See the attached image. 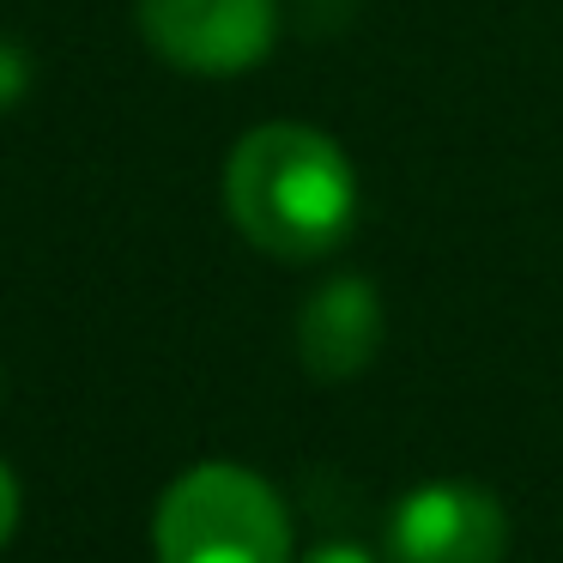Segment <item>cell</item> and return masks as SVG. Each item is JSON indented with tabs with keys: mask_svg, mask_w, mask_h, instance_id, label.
<instances>
[{
	"mask_svg": "<svg viewBox=\"0 0 563 563\" xmlns=\"http://www.w3.org/2000/svg\"><path fill=\"white\" fill-rule=\"evenodd\" d=\"M382 551H388V563H503L509 515L485 485L430 478L394 503Z\"/></svg>",
	"mask_w": 563,
	"mask_h": 563,
	"instance_id": "obj_4",
	"label": "cell"
},
{
	"mask_svg": "<svg viewBox=\"0 0 563 563\" xmlns=\"http://www.w3.org/2000/svg\"><path fill=\"white\" fill-rule=\"evenodd\" d=\"M158 563H297L291 509L243 461H195L152 509Z\"/></svg>",
	"mask_w": 563,
	"mask_h": 563,
	"instance_id": "obj_2",
	"label": "cell"
},
{
	"mask_svg": "<svg viewBox=\"0 0 563 563\" xmlns=\"http://www.w3.org/2000/svg\"><path fill=\"white\" fill-rule=\"evenodd\" d=\"M13 533H19V478H13V466L0 461V551L13 545Z\"/></svg>",
	"mask_w": 563,
	"mask_h": 563,
	"instance_id": "obj_7",
	"label": "cell"
},
{
	"mask_svg": "<svg viewBox=\"0 0 563 563\" xmlns=\"http://www.w3.org/2000/svg\"><path fill=\"white\" fill-rule=\"evenodd\" d=\"M134 25L176 74L236 79L279 43V0H134Z\"/></svg>",
	"mask_w": 563,
	"mask_h": 563,
	"instance_id": "obj_3",
	"label": "cell"
},
{
	"mask_svg": "<svg viewBox=\"0 0 563 563\" xmlns=\"http://www.w3.org/2000/svg\"><path fill=\"white\" fill-rule=\"evenodd\" d=\"M224 212L236 236L273 261H321L357 224V170L333 134L309 122H261L224 158Z\"/></svg>",
	"mask_w": 563,
	"mask_h": 563,
	"instance_id": "obj_1",
	"label": "cell"
},
{
	"mask_svg": "<svg viewBox=\"0 0 563 563\" xmlns=\"http://www.w3.org/2000/svg\"><path fill=\"white\" fill-rule=\"evenodd\" d=\"M388 316H382V291L364 273H333L297 309V357L316 382H352L376 364Z\"/></svg>",
	"mask_w": 563,
	"mask_h": 563,
	"instance_id": "obj_5",
	"label": "cell"
},
{
	"mask_svg": "<svg viewBox=\"0 0 563 563\" xmlns=\"http://www.w3.org/2000/svg\"><path fill=\"white\" fill-rule=\"evenodd\" d=\"M31 79H37V62H31V49L19 37H0V115H13L19 103H25Z\"/></svg>",
	"mask_w": 563,
	"mask_h": 563,
	"instance_id": "obj_6",
	"label": "cell"
},
{
	"mask_svg": "<svg viewBox=\"0 0 563 563\" xmlns=\"http://www.w3.org/2000/svg\"><path fill=\"white\" fill-rule=\"evenodd\" d=\"M297 563H382V558H369L364 545H352V539H328V545L303 551Z\"/></svg>",
	"mask_w": 563,
	"mask_h": 563,
	"instance_id": "obj_8",
	"label": "cell"
}]
</instances>
